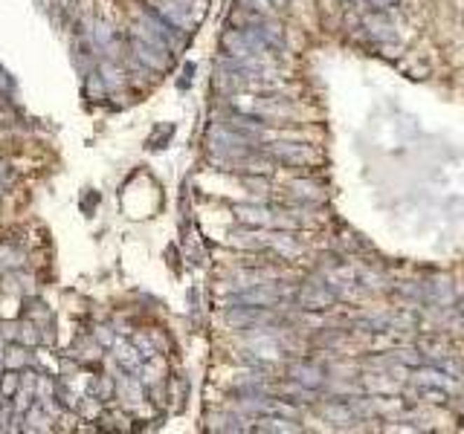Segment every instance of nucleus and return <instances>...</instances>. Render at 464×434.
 <instances>
[{"label": "nucleus", "instance_id": "f257e3e1", "mask_svg": "<svg viewBox=\"0 0 464 434\" xmlns=\"http://www.w3.org/2000/svg\"><path fill=\"white\" fill-rule=\"evenodd\" d=\"M232 111L236 113H247V116H290V107H285L279 99L273 96H232L229 99Z\"/></svg>", "mask_w": 464, "mask_h": 434}, {"label": "nucleus", "instance_id": "f03ea898", "mask_svg": "<svg viewBox=\"0 0 464 434\" xmlns=\"http://www.w3.org/2000/svg\"><path fill=\"white\" fill-rule=\"evenodd\" d=\"M236 217L244 223V226H252V229H273V226H299V220L293 217H285V214H276L264 206H252V203H241L232 209Z\"/></svg>", "mask_w": 464, "mask_h": 434}, {"label": "nucleus", "instance_id": "7ed1b4c3", "mask_svg": "<svg viewBox=\"0 0 464 434\" xmlns=\"http://www.w3.org/2000/svg\"><path fill=\"white\" fill-rule=\"evenodd\" d=\"M296 301L305 310H331L334 301H336V293H334V287L325 284V281H305L296 293Z\"/></svg>", "mask_w": 464, "mask_h": 434}, {"label": "nucleus", "instance_id": "20e7f679", "mask_svg": "<svg viewBox=\"0 0 464 434\" xmlns=\"http://www.w3.org/2000/svg\"><path fill=\"white\" fill-rule=\"evenodd\" d=\"M267 154L279 162H287V165H308V162H316L320 154L308 145H296V142H276L267 148Z\"/></svg>", "mask_w": 464, "mask_h": 434}, {"label": "nucleus", "instance_id": "39448f33", "mask_svg": "<svg viewBox=\"0 0 464 434\" xmlns=\"http://www.w3.org/2000/svg\"><path fill=\"white\" fill-rule=\"evenodd\" d=\"M287 377L290 379H296L302 382L305 388L311 391H320L325 385V374H322V368H316V365H308V362H296V365H290L287 368Z\"/></svg>", "mask_w": 464, "mask_h": 434}, {"label": "nucleus", "instance_id": "423d86ee", "mask_svg": "<svg viewBox=\"0 0 464 434\" xmlns=\"http://www.w3.org/2000/svg\"><path fill=\"white\" fill-rule=\"evenodd\" d=\"M114 351H116V362L125 368L128 374H139L142 371V354L137 344H128V342H114Z\"/></svg>", "mask_w": 464, "mask_h": 434}, {"label": "nucleus", "instance_id": "0eeeda50", "mask_svg": "<svg viewBox=\"0 0 464 434\" xmlns=\"http://www.w3.org/2000/svg\"><path fill=\"white\" fill-rule=\"evenodd\" d=\"M450 374H444V368H441V365L424 368V371H418V385H435V388H444V391H456L458 379L450 377Z\"/></svg>", "mask_w": 464, "mask_h": 434}, {"label": "nucleus", "instance_id": "6e6552de", "mask_svg": "<svg viewBox=\"0 0 464 434\" xmlns=\"http://www.w3.org/2000/svg\"><path fill=\"white\" fill-rule=\"evenodd\" d=\"M290 191L296 194L299 200H305V203H322L325 200V191L316 186V183H311V180H293L290 183Z\"/></svg>", "mask_w": 464, "mask_h": 434}, {"label": "nucleus", "instance_id": "1a4fd4ad", "mask_svg": "<svg viewBox=\"0 0 464 434\" xmlns=\"http://www.w3.org/2000/svg\"><path fill=\"white\" fill-rule=\"evenodd\" d=\"M424 351H412V347H404V351H400V347H397V351H392V362H397V365H409V368H421V365H424Z\"/></svg>", "mask_w": 464, "mask_h": 434}, {"label": "nucleus", "instance_id": "9d476101", "mask_svg": "<svg viewBox=\"0 0 464 434\" xmlns=\"http://www.w3.org/2000/svg\"><path fill=\"white\" fill-rule=\"evenodd\" d=\"M366 27L371 29L374 38H383V41H395V32H389L392 27L386 24V20H377V18H366Z\"/></svg>", "mask_w": 464, "mask_h": 434}, {"label": "nucleus", "instance_id": "9b49d317", "mask_svg": "<svg viewBox=\"0 0 464 434\" xmlns=\"http://www.w3.org/2000/svg\"><path fill=\"white\" fill-rule=\"evenodd\" d=\"M47 417H44V411H41V408H29V417H27V431H44L47 428Z\"/></svg>", "mask_w": 464, "mask_h": 434}, {"label": "nucleus", "instance_id": "f8f14e48", "mask_svg": "<svg viewBox=\"0 0 464 434\" xmlns=\"http://www.w3.org/2000/svg\"><path fill=\"white\" fill-rule=\"evenodd\" d=\"M27 351H24V347H12V351L4 356V365L6 368H20V365H27Z\"/></svg>", "mask_w": 464, "mask_h": 434}, {"label": "nucleus", "instance_id": "ddd939ff", "mask_svg": "<svg viewBox=\"0 0 464 434\" xmlns=\"http://www.w3.org/2000/svg\"><path fill=\"white\" fill-rule=\"evenodd\" d=\"M15 388H18V377H15V374H6V377H4V385H0V394H4V397H12Z\"/></svg>", "mask_w": 464, "mask_h": 434}, {"label": "nucleus", "instance_id": "4468645a", "mask_svg": "<svg viewBox=\"0 0 464 434\" xmlns=\"http://www.w3.org/2000/svg\"><path fill=\"white\" fill-rule=\"evenodd\" d=\"M119 391H125V397H128V402H137V400H139V385H134V382H122V385H119Z\"/></svg>", "mask_w": 464, "mask_h": 434}, {"label": "nucleus", "instance_id": "2eb2a0df", "mask_svg": "<svg viewBox=\"0 0 464 434\" xmlns=\"http://www.w3.org/2000/svg\"><path fill=\"white\" fill-rule=\"evenodd\" d=\"M366 4H369L371 9H377V12H386V9H395L400 0H366Z\"/></svg>", "mask_w": 464, "mask_h": 434}, {"label": "nucleus", "instance_id": "dca6fc26", "mask_svg": "<svg viewBox=\"0 0 464 434\" xmlns=\"http://www.w3.org/2000/svg\"><path fill=\"white\" fill-rule=\"evenodd\" d=\"M102 73H104V78H108V84H119V70H114L111 64H104Z\"/></svg>", "mask_w": 464, "mask_h": 434}, {"label": "nucleus", "instance_id": "f3484780", "mask_svg": "<svg viewBox=\"0 0 464 434\" xmlns=\"http://www.w3.org/2000/svg\"><path fill=\"white\" fill-rule=\"evenodd\" d=\"M12 87H15V84H12V78H9L4 70H0V90H12Z\"/></svg>", "mask_w": 464, "mask_h": 434}, {"label": "nucleus", "instance_id": "a211bd4d", "mask_svg": "<svg viewBox=\"0 0 464 434\" xmlns=\"http://www.w3.org/2000/svg\"><path fill=\"white\" fill-rule=\"evenodd\" d=\"M290 4V0H267V6H273V9H285Z\"/></svg>", "mask_w": 464, "mask_h": 434}]
</instances>
